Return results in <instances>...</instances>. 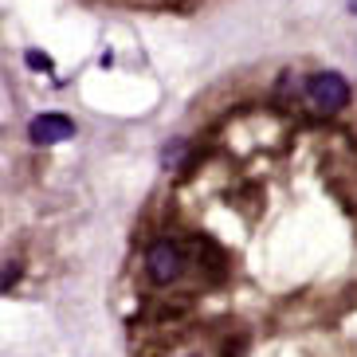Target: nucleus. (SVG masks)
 Masks as SVG:
<instances>
[{
    "label": "nucleus",
    "mask_w": 357,
    "mask_h": 357,
    "mask_svg": "<svg viewBox=\"0 0 357 357\" xmlns=\"http://www.w3.org/2000/svg\"><path fill=\"white\" fill-rule=\"evenodd\" d=\"M306 98L314 102V110L322 114H337L349 106V83L337 71H318L306 79Z\"/></svg>",
    "instance_id": "f257e3e1"
},
{
    "label": "nucleus",
    "mask_w": 357,
    "mask_h": 357,
    "mask_svg": "<svg viewBox=\"0 0 357 357\" xmlns=\"http://www.w3.org/2000/svg\"><path fill=\"white\" fill-rule=\"evenodd\" d=\"M181 248L173 240H153L149 243V252H146V271L158 279V283H173L181 275Z\"/></svg>",
    "instance_id": "f03ea898"
},
{
    "label": "nucleus",
    "mask_w": 357,
    "mask_h": 357,
    "mask_svg": "<svg viewBox=\"0 0 357 357\" xmlns=\"http://www.w3.org/2000/svg\"><path fill=\"white\" fill-rule=\"evenodd\" d=\"M71 134H75V122L67 114H40L28 126V137L36 146H55V142H67Z\"/></svg>",
    "instance_id": "7ed1b4c3"
},
{
    "label": "nucleus",
    "mask_w": 357,
    "mask_h": 357,
    "mask_svg": "<svg viewBox=\"0 0 357 357\" xmlns=\"http://www.w3.org/2000/svg\"><path fill=\"white\" fill-rule=\"evenodd\" d=\"M197 267L200 271H208L212 279H224L228 275V252H224L220 243H212V240H197Z\"/></svg>",
    "instance_id": "20e7f679"
},
{
    "label": "nucleus",
    "mask_w": 357,
    "mask_h": 357,
    "mask_svg": "<svg viewBox=\"0 0 357 357\" xmlns=\"http://www.w3.org/2000/svg\"><path fill=\"white\" fill-rule=\"evenodd\" d=\"M185 158H189V146H185V142H173V146H165V153H161V165H165V169H177Z\"/></svg>",
    "instance_id": "39448f33"
},
{
    "label": "nucleus",
    "mask_w": 357,
    "mask_h": 357,
    "mask_svg": "<svg viewBox=\"0 0 357 357\" xmlns=\"http://www.w3.org/2000/svg\"><path fill=\"white\" fill-rule=\"evenodd\" d=\"M16 279H20V263H8V267H4V291H12Z\"/></svg>",
    "instance_id": "423d86ee"
},
{
    "label": "nucleus",
    "mask_w": 357,
    "mask_h": 357,
    "mask_svg": "<svg viewBox=\"0 0 357 357\" xmlns=\"http://www.w3.org/2000/svg\"><path fill=\"white\" fill-rule=\"evenodd\" d=\"M243 354V337H236V342H224L220 357H240Z\"/></svg>",
    "instance_id": "0eeeda50"
},
{
    "label": "nucleus",
    "mask_w": 357,
    "mask_h": 357,
    "mask_svg": "<svg viewBox=\"0 0 357 357\" xmlns=\"http://www.w3.org/2000/svg\"><path fill=\"white\" fill-rule=\"evenodd\" d=\"M28 67H36V71H47L52 63H47V59H43L40 52H28Z\"/></svg>",
    "instance_id": "6e6552de"
}]
</instances>
